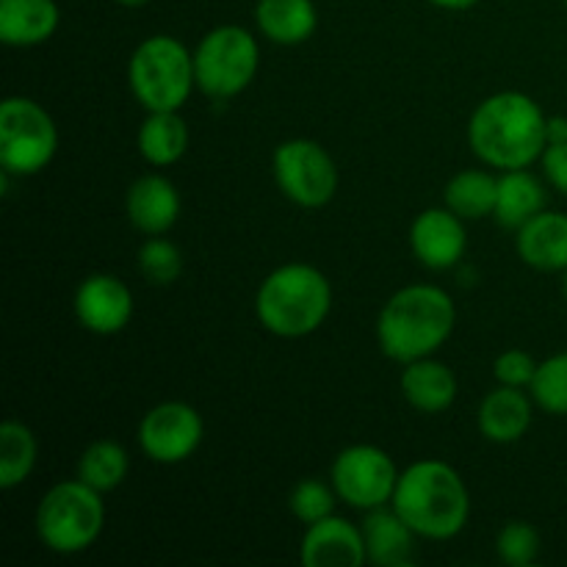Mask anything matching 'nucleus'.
<instances>
[{
  "mask_svg": "<svg viewBox=\"0 0 567 567\" xmlns=\"http://www.w3.org/2000/svg\"><path fill=\"white\" fill-rule=\"evenodd\" d=\"M537 360L532 358L529 352L524 349H509V352L498 354L496 363H493V374L502 385H513V388H529L532 380L537 374Z\"/></svg>",
  "mask_w": 567,
  "mask_h": 567,
  "instance_id": "7c9ffc66",
  "label": "nucleus"
},
{
  "mask_svg": "<svg viewBox=\"0 0 567 567\" xmlns=\"http://www.w3.org/2000/svg\"><path fill=\"white\" fill-rule=\"evenodd\" d=\"M205 435L203 415L186 402H164L138 424V446L153 463L175 465L192 457Z\"/></svg>",
  "mask_w": 567,
  "mask_h": 567,
  "instance_id": "9b49d317",
  "label": "nucleus"
},
{
  "mask_svg": "<svg viewBox=\"0 0 567 567\" xmlns=\"http://www.w3.org/2000/svg\"><path fill=\"white\" fill-rule=\"evenodd\" d=\"M548 116L524 92H498L476 105L468 142L476 158L496 169H526L548 147Z\"/></svg>",
  "mask_w": 567,
  "mask_h": 567,
  "instance_id": "f257e3e1",
  "label": "nucleus"
},
{
  "mask_svg": "<svg viewBox=\"0 0 567 567\" xmlns=\"http://www.w3.org/2000/svg\"><path fill=\"white\" fill-rule=\"evenodd\" d=\"M540 161H543V175H546V181L551 183L559 194H565L567 197V142L548 144Z\"/></svg>",
  "mask_w": 567,
  "mask_h": 567,
  "instance_id": "2f4dec72",
  "label": "nucleus"
},
{
  "mask_svg": "<svg viewBox=\"0 0 567 567\" xmlns=\"http://www.w3.org/2000/svg\"><path fill=\"white\" fill-rule=\"evenodd\" d=\"M188 127L177 111H147L138 127V153L153 166H172L186 155Z\"/></svg>",
  "mask_w": 567,
  "mask_h": 567,
  "instance_id": "5701e85b",
  "label": "nucleus"
},
{
  "mask_svg": "<svg viewBox=\"0 0 567 567\" xmlns=\"http://www.w3.org/2000/svg\"><path fill=\"white\" fill-rule=\"evenodd\" d=\"M546 210V186L526 169H507L498 177L496 221L507 230H520L529 219Z\"/></svg>",
  "mask_w": 567,
  "mask_h": 567,
  "instance_id": "4be33fe9",
  "label": "nucleus"
},
{
  "mask_svg": "<svg viewBox=\"0 0 567 567\" xmlns=\"http://www.w3.org/2000/svg\"><path fill=\"white\" fill-rule=\"evenodd\" d=\"M396 485V463L391 454L371 443L347 446L332 463V487L338 498L363 513L391 504Z\"/></svg>",
  "mask_w": 567,
  "mask_h": 567,
  "instance_id": "9d476101",
  "label": "nucleus"
},
{
  "mask_svg": "<svg viewBox=\"0 0 567 567\" xmlns=\"http://www.w3.org/2000/svg\"><path fill=\"white\" fill-rule=\"evenodd\" d=\"M336 502H338L336 487L327 485V482L321 480H302L291 491L288 507H291L293 518L302 520L305 526H310L316 524V520L336 513Z\"/></svg>",
  "mask_w": 567,
  "mask_h": 567,
  "instance_id": "c85d7f7f",
  "label": "nucleus"
},
{
  "mask_svg": "<svg viewBox=\"0 0 567 567\" xmlns=\"http://www.w3.org/2000/svg\"><path fill=\"white\" fill-rule=\"evenodd\" d=\"M258 39L241 25L214 28L194 50L197 86L214 100H230L241 94L258 75Z\"/></svg>",
  "mask_w": 567,
  "mask_h": 567,
  "instance_id": "0eeeda50",
  "label": "nucleus"
},
{
  "mask_svg": "<svg viewBox=\"0 0 567 567\" xmlns=\"http://www.w3.org/2000/svg\"><path fill=\"white\" fill-rule=\"evenodd\" d=\"M275 181L299 208H321L338 192V166L313 138H288L275 150Z\"/></svg>",
  "mask_w": 567,
  "mask_h": 567,
  "instance_id": "1a4fd4ad",
  "label": "nucleus"
},
{
  "mask_svg": "<svg viewBox=\"0 0 567 567\" xmlns=\"http://www.w3.org/2000/svg\"><path fill=\"white\" fill-rule=\"evenodd\" d=\"M131 460L116 441H94L78 460V480L100 493L116 491L125 482Z\"/></svg>",
  "mask_w": 567,
  "mask_h": 567,
  "instance_id": "a878e982",
  "label": "nucleus"
},
{
  "mask_svg": "<svg viewBox=\"0 0 567 567\" xmlns=\"http://www.w3.org/2000/svg\"><path fill=\"white\" fill-rule=\"evenodd\" d=\"M496 548L504 565H532L537 559V554H540V535H537L535 526L526 524V520H513V524H507L498 532Z\"/></svg>",
  "mask_w": 567,
  "mask_h": 567,
  "instance_id": "c756f323",
  "label": "nucleus"
},
{
  "mask_svg": "<svg viewBox=\"0 0 567 567\" xmlns=\"http://www.w3.org/2000/svg\"><path fill=\"white\" fill-rule=\"evenodd\" d=\"M529 388L537 408L551 415H567V352L543 360Z\"/></svg>",
  "mask_w": 567,
  "mask_h": 567,
  "instance_id": "bb28decb",
  "label": "nucleus"
},
{
  "mask_svg": "<svg viewBox=\"0 0 567 567\" xmlns=\"http://www.w3.org/2000/svg\"><path fill=\"white\" fill-rule=\"evenodd\" d=\"M127 219L147 236H164L181 219V194L164 175H142L125 197Z\"/></svg>",
  "mask_w": 567,
  "mask_h": 567,
  "instance_id": "2eb2a0df",
  "label": "nucleus"
},
{
  "mask_svg": "<svg viewBox=\"0 0 567 567\" xmlns=\"http://www.w3.org/2000/svg\"><path fill=\"white\" fill-rule=\"evenodd\" d=\"M399 385H402V393L410 408L426 415L443 413L457 399V377H454V371L446 363L432 358L404 363Z\"/></svg>",
  "mask_w": 567,
  "mask_h": 567,
  "instance_id": "a211bd4d",
  "label": "nucleus"
},
{
  "mask_svg": "<svg viewBox=\"0 0 567 567\" xmlns=\"http://www.w3.org/2000/svg\"><path fill=\"white\" fill-rule=\"evenodd\" d=\"M432 6H441V9H452V11H465L471 6H476L480 0H430Z\"/></svg>",
  "mask_w": 567,
  "mask_h": 567,
  "instance_id": "72a5a7b5",
  "label": "nucleus"
},
{
  "mask_svg": "<svg viewBox=\"0 0 567 567\" xmlns=\"http://www.w3.org/2000/svg\"><path fill=\"white\" fill-rule=\"evenodd\" d=\"M476 424L482 435L493 443L520 441L532 426V399L520 388H496L482 399Z\"/></svg>",
  "mask_w": 567,
  "mask_h": 567,
  "instance_id": "aec40b11",
  "label": "nucleus"
},
{
  "mask_svg": "<svg viewBox=\"0 0 567 567\" xmlns=\"http://www.w3.org/2000/svg\"><path fill=\"white\" fill-rule=\"evenodd\" d=\"M55 0H0V42L9 48H33L48 42L59 28Z\"/></svg>",
  "mask_w": 567,
  "mask_h": 567,
  "instance_id": "6ab92c4d",
  "label": "nucleus"
},
{
  "mask_svg": "<svg viewBox=\"0 0 567 567\" xmlns=\"http://www.w3.org/2000/svg\"><path fill=\"white\" fill-rule=\"evenodd\" d=\"M457 321L452 297L437 286H408L393 293L377 319L380 349L396 363L430 358L449 341Z\"/></svg>",
  "mask_w": 567,
  "mask_h": 567,
  "instance_id": "7ed1b4c3",
  "label": "nucleus"
},
{
  "mask_svg": "<svg viewBox=\"0 0 567 567\" xmlns=\"http://www.w3.org/2000/svg\"><path fill=\"white\" fill-rule=\"evenodd\" d=\"M518 255L537 271L567 269V214L540 210L518 230Z\"/></svg>",
  "mask_w": 567,
  "mask_h": 567,
  "instance_id": "f3484780",
  "label": "nucleus"
},
{
  "mask_svg": "<svg viewBox=\"0 0 567 567\" xmlns=\"http://www.w3.org/2000/svg\"><path fill=\"white\" fill-rule=\"evenodd\" d=\"M127 83L133 97L147 111H181L197 86L194 53L166 33L144 39L131 55Z\"/></svg>",
  "mask_w": 567,
  "mask_h": 567,
  "instance_id": "39448f33",
  "label": "nucleus"
},
{
  "mask_svg": "<svg viewBox=\"0 0 567 567\" xmlns=\"http://www.w3.org/2000/svg\"><path fill=\"white\" fill-rule=\"evenodd\" d=\"M299 563L305 567H360L369 563L365 557L363 529L352 520L338 518L336 513L316 520L305 529L299 546Z\"/></svg>",
  "mask_w": 567,
  "mask_h": 567,
  "instance_id": "ddd939ff",
  "label": "nucleus"
},
{
  "mask_svg": "<svg viewBox=\"0 0 567 567\" xmlns=\"http://www.w3.org/2000/svg\"><path fill=\"white\" fill-rule=\"evenodd\" d=\"M563 291H565V299H567V269H565V280H563Z\"/></svg>",
  "mask_w": 567,
  "mask_h": 567,
  "instance_id": "c9c22d12",
  "label": "nucleus"
},
{
  "mask_svg": "<svg viewBox=\"0 0 567 567\" xmlns=\"http://www.w3.org/2000/svg\"><path fill=\"white\" fill-rule=\"evenodd\" d=\"M443 197H446V208L454 210L460 219H485L496 210L498 177L482 169H465L449 181Z\"/></svg>",
  "mask_w": 567,
  "mask_h": 567,
  "instance_id": "b1692460",
  "label": "nucleus"
},
{
  "mask_svg": "<svg viewBox=\"0 0 567 567\" xmlns=\"http://www.w3.org/2000/svg\"><path fill=\"white\" fill-rule=\"evenodd\" d=\"M465 219H460L449 208H430L415 216L410 227V247L413 255L432 271L452 269L463 260L468 236H465Z\"/></svg>",
  "mask_w": 567,
  "mask_h": 567,
  "instance_id": "4468645a",
  "label": "nucleus"
},
{
  "mask_svg": "<svg viewBox=\"0 0 567 567\" xmlns=\"http://www.w3.org/2000/svg\"><path fill=\"white\" fill-rule=\"evenodd\" d=\"M391 507L426 540H452L465 529L471 496L463 476L441 460H421L399 474Z\"/></svg>",
  "mask_w": 567,
  "mask_h": 567,
  "instance_id": "f03ea898",
  "label": "nucleus"
},
{
  "mask_svg": "<svg viewBox=\"0 0 567 567\" xmlns=\"http://www.w3.org/2000/svg\"><path fill=\"white\" fill-rule=\"evenodd\" d=\"M565 6H567V0H565Z\"/></svg>",
  "mask_w": 567,
  "mask_h": 567,
  "instance_id": "e433bc0d",
  "label": "nucleus"
},
{
  "mask_svg": "<svg viewBox=\"0 0 567 567\" xmlns=\"http://www.w3.org/2000/svg\"><path fill=\"white\" fill-rule=\"evenodd\" d=\"M255 22L269 42L293 48L313 37L319 14L313 0H258Z\"/></svg>",
  "mask_w": 567,
  "mask_h": 567,
  "instance_id": "412c9836",
  "label": "nucleus"
},
{
  "mask_svg": "<svg viewBox=\"0 0 567 567\" xmlns=\"http://www.w3.org/2000/svg\"><path fill=\"white\" fill-rule=\"evenodd\" d=\"M59 131L31 97H6L0 105V166L9 175H37L53 161Z\"/></svg>",
  "mask_w": 567,
  "mask_h": 567,
  "instance_id": "6e6552de",
  "label": "nucleus"
},
{
  "mask_svg": "<svg viewBox=\"0 0 567 567\" xmlns=\"http://www.w3.org/2000/svg\"><path fill=\"white\" fill-rule=\"evenodd\" d=\"M546 133H548V144H563V142H567V116H563V114L548 116Z\"/></svg>",
  "mask_w": 567,
  "mask_h": 567,
  "instance_id": "473e14b6",
  "label": "nucleus"
},
{
  "mask_svg": "<svg viewBox=\"0 0 567 567\" xmlns=\"http://www.w3.org/2000/svg\"><path fill=\"white\" fill-rule=\"evenodd\" d=\"M75 316L94 336H116L133 319L131 288L114 275H89L75 291Z\"/></svg>",
  "mask_w": 567,
  "mask_h": 567,
  "instance_id": "f8f14e48",
  "label": "nucleus"
},
{
  "mask_svg": "<svg viewBox=\"0 0 567 567\" xmlns=\"http://www.w3.org/2000/svg\"><path fill=\"white\" fill-rule=\"evenodd\" d=\"M138 269L155 286H169L181 277L183 255L172 241L161 236H150L138 249Z\"/></svg>",
  "mask_w": 567,
  "mask_h": 567,
  "instance_id": "cd10ccee",
  "label": "nucleus"
},
{
  "mask_svg": "<svg viewBox=\"0 0 567 567\" xmlns=\"http://www.w3.org/2000/svg\"><path fill=\"white\" fill-rule=\"evenodd\" d=\"M332 308V286L316 266L286 264L258 288V321L280 338H305L319 330Z\"/></svg>",
  "mask_w": 567,
  "mask_h": 567,
  "instance_id": "20e7f679",
  "label": "nucleus"
},
{
  "mask_svg": "<svg viewBox=\"0 0 567 567\" xmlns=\"http://www.w3.org/2000/svg\"><path fill=\"white\" fill-rule=\"evenodd\" d=\"M363 540H365V557L371 565L380 567H402L413 563L415 548V532L410 529L408 520L396 513V509L377 507L369 509L363 520Z\"/></svg>",
  "mask_w": 567,
  "mask_h": 567,
  "instance_id": "dca6fc26",
  "label": "nucleus"
},
{
  "mask_svg": "<svg viewBox=\"0 0 567 567\" xmlns=\"http://www.w3.org/2000/svg\"><path fill=\"white\" fill-rule=\"evenodd\" d=\"M37 435L20 421H3L0 426V487L14 491L31 476L37 465Z\"/></svg>",
  "mask_w": 567,
  "mask_h": 567,
  "instance_id": "393cba45",
  "label": "nucleus"
},
{
  "mask_svg": "<svg viewBox=\"0 0 567 567\" xmlns=\"http://www.w3.org/2000/svg\"><path fill=\"white\" fill-rule=\"evenodd\" d=\"M105 524L103 493L86 482H59L37 507V537L55 554H81L100 537Z\"/></svg>",
  "mask_w": 567,
  "mask_h": 567,
  "instance_id": "423d86ee",
  "label": "nucleus"
},
{
  "mask_svg": "<svg viewBox=\"0 0 567 567\" xmlns=\"http://www.w3.org/2000/svg\"><path fill=\"white\" fill-rule=\"evenodd\" d=\"M116 3H120V6H133V9H136V6L150 3V0H116Z\"/></svg>",
  "mask_w": 567,
  "mask_h": 567,
  "instance_id": "f704fd0d",
  "label": "nucleus"
}]
</instances>
